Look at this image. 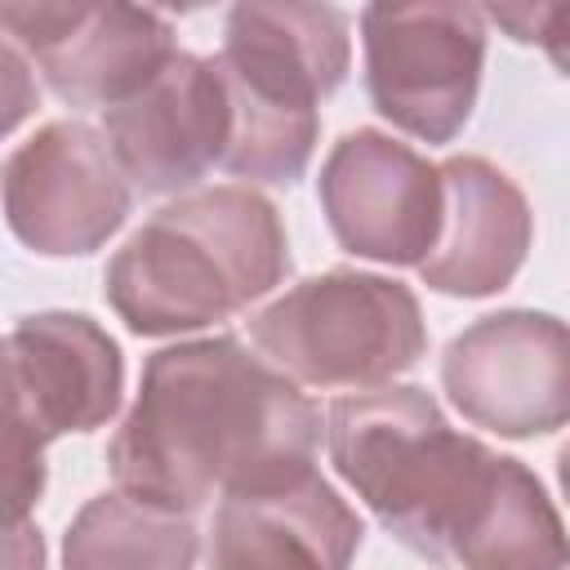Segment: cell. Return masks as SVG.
I'll return each mask as SVG.
<instances>
[{"mask_svg":"<svg viewBox=\"0 0 570 570\" xmlns=\"http://www.w3.org/2000/svg\"><path fill=\"white\" fill-rule=\"evenodd\" d=\"M334 472L410 552L450 570H561L566 534L543 481L445 423L414 383L347 392L325 414Z\"/></svg>","mask_w":570,"mask_h":570,"instance_id":"6da1fadb","label":"cell"},{"mask_svg":"<svg viewBox=\"0 0 570 570\" xmlns=\"http://www.w3.org/2000/svg\"><path fill=\"white\" fill-rule=\"evenodd\" d=\"M321 410L240 338H191L147 356L107 463L116 490L196 512L209 499L316 468Z\"/></svg>","mask_w":570,"mask_h":570,"instance_id":"7a4b0ae2","label":"cell"},{"mask_svg":"<svg viewBox=\"0 0 570 570\" xmlns=\"http://www.w3.org/2000/svg\"><path fill=\"white\" fill-rule=\"evenodd\" d=\"M289 276L276 205L254 187H205L156 209L107 263L102 294L142 338L218 325Z\"/></svg>","mask_w":570,"mask_h":570,"instance_id":"3957f363","label":"cell"},{"mask_svg":"<svg viewBox=\"0 0 570 570\" xmlns=\"http://www.w3.org/2000/svg\"><path fill=\"white\" fill-rule=\"evenodd\" d=\"M263 361L298 387H383L428 352L423 307L410 285L334 267L298 281L249 316Z\"/></svg>","mask_w":570,"mask_h":570,"instance_id":"277c9868","label":"cell"},{"mask_svg":"<svg viewBox=\"0 0 570 570\" xmlns=\"http://www.w3.org/2000/svg\"><path fill=\"white\" fill-rule=\"evenodd\" d=\"M365 89L383 120L419 142H454L476 107L485 13L454 0L361 9Z\"/></svg>","mask_w":570,"mask_h":570,"instance_id":"5b68a950","label":"cell"},{"mask_svg":"<svg viewBox=\"0 0 570 570\" xmlns=\"http://www.w3.org/2000/svg\"><path fill=\"white\" fill-rule=\"evenodd\" d=\"M0 205L9 232L45 258H80L120 232L134 187L102 129L53 120L0 165Z\"/></svg>","mask_w":570,"mask_h":570,"instance_id":"8992f818","label":"cell"},{"mask_svg":"<svg viewBox=\"0 0 570 570\" xmlns=\"http://www.w3.org/2000/svg\"><path fill=\"white\" fill-rule=\"evenodd\" d=\"M450 405L485 432L525 441L570 419V338L552 312H494L472 321L441 356Z\"/></svg>","mask_w":570,"mask_h":570,"instance_id":"52a82bcc","label":"cell"},{"mask_svg":"<svg viewBox=\"0 0 570 570\" xmlns=\"http://www.w3.org/2000/svg\"><path fill=\"white\" fill-rule=\"evenodd\" d=\"M0 31L67 107L134 98L174 53V27L134 4H0Z\"/></svg>","mask_w":570,"mask_h":570,"instance_id":"ba28073f","label":"cell"},{"mask_svg":"<svg viewBox=\"0 0 570 570\" xmlns=\"http://www.w3.org/2000/svg\"><path fill=\"white\" fill-rule=\"evenodd\" d=\"M334 240L370 263L419 267L441 232V174L379 129L343 134L316 178Z\"/></svg>","mask_w":570,"mask_h":570,"instance_id":"9c48e42d","label":"cell"},{"mask_svg":"<svg viewBox=\"0 0 570 570\" xmlns=\"http://www.w3.org/2000/svg\"><path fill=\"white\" fill-rule=\"evenodd\" d=\"M102 138L142 196H183L223 160L227 98L214 58L178 49L134 98L102 111Z\"/></svg>","mask_w":570,"mask_h":570,"instance_id":"30bf717a","label":"cell"},{"mask_svg":"<svg viewBox=\"0 0 570 570\" xmlns=\"http://www.w3.org/2000/svg\"><path fill=\"white\" fill-rule=\"evenodd\" d=\"M361 534V517L312 468L276 485L223 494L205 570H347Z\"/></svg>","mask_w":570,"mask_h":570,"instance_id":"8fae6325","label":"cell"},{"mask_svg":"<svg viewBox=\"0 0 570 570\" xmlns=\"http://www.w3.org/2000/svg\"><path fill=\"white\" fill-rule=\"evenodd\" d=\"M441 174V232L419 263L428 289L450 298H490L512 285L530 254L534 218L521 187L481 156H454Z\"/></svg>","mask_w":570,"mask_h":570,"instance_id":"7c38bea8","label":"cell"},{"mask_svg":"<svg viewBox=\"0 0 570 570\" xmlns=\"http://www.w3.org/2000/svg\"><path fill=\"white\" fill-rule=\"evenodd\" d=\"M214 62L263 102L316 111L352 62L347 13L330 4H232Z\"/></svg>","mask_w":570,"mask_h":570,"instance_id":"4fadbf2b","label":"cell"},{"mask_svg":"<svg viewBox=\"0 0 570 570\" xmlns=\"http://www.w3.org/2000/svg\"><path fill=\"white\" fill-rule=\"evenodd\" d=\"M13 370L49 436L94 432L120 410L125 361L116 338L85 312H36L9 334Z\"/></svg>","mask_w":570,"mask_h":570,"instance_id":"5bb4252c","label":"cell"},{"mask_svg":"<svg viewBox=\"0 0 570 570\" xmlns=\"http://www.w3.org/2000/svg\"><path fill=\"white\" fill-rule=\"evenodd\" d=\"M196 557L200 534L187 512L142 503L125 490L89 499L62 534L67 570H196Z\"/></svg>","mask_w":570,"mask_h":570,"instance_id":"9a60e30c","label":"cell"},{"mask_svg":"<svg viewBox=\"0 0 570 570\" xmlns=\"http://www.w3.org/2000/svg\"><path fill=\"white\" fill-rule=\"evenodd\" d=\"M49 441L53 436L13 370L9 338L0 334V521L31 517V508L40 503Z\"/></svg>","mask_w":570,"mask_h":570,"instance_id":"2e32d148","label":"cell"},{"mask_svg":"<svg viewBox=\"0 0 570 570\" xmlns=\"http://www.w3.org/2000/svg\"><path fill=\"white\" fill-rule=\"evenodd\" d=\"M40 102V85L31 62L18 53L13 40L0 36V138H9Z\"/></svg>","mask_w":570,"mask_h":570,"instance_id":"e0dca14e","label":"cell"},{"mask_svg":"<svg viewBox=\"0 0 570 570\" xmlns=\"http://www.w3.org/2000/svg\"><path fill=\"white\" fill-rule=\"evenodd\" d=\"M0 570H45V534L31 517L0 521Z\"/></svg>","mask_w":570,"mask_h":570,"instance_id":"ac0fdd59","label":"cell"}]
</instances>
